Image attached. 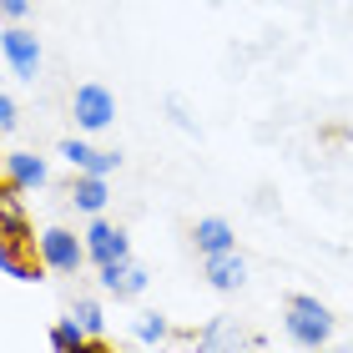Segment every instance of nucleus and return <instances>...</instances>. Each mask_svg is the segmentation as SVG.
Wrapping results in <instances>:
<instances>
[{"label":"nucleus","mask_w":353,"mask_h":353,"mask_svg":"<svg viewBox=\"0 0 353 353\" xmlns=\"http://www.w3.org/2000/svg\"><path fill=\"white\" fill-rule=\"evenodd\" d=\"M71 318H76V323H81V328L91 333V339H96V348L106 343V313H101V303H96V298H76Z\"/></svg>","instance_id":"nucleus-15"},{"label":"nucleus","mask_w":353,"mask_h":353,"mask_svg":"<svg viewBox=\"0 0 353 353\" xmlns=\"http://www.w3.org/2000/svg\"><path fill=\"white\" fill-rule=\"evenodd\" d=\"M0 237L6 243H26V207H21V187H10L0 192Z\"/></svg>","instance_id":"nucleus-13"},{"label":"nucleus","mask_w":353,"mask_h":353,"mask_svg":"<svg viewBox=\"0 0 353 353\" xmlns=\"http://www.w3.org/2000/svg\"><path fill=\"white\" fill-rule=\"evenodd\" d=\"M86 252H91V263L101 268V263L132 258V243H126V232H121V228H111V222L91 217V228H86Z\"/></svg>","instance_id":"nucleus-5"},{"label":"nucleus","mask_w":353,"mask_h":353,"mask_svg":"<svg viewBox=\"0 0 353 353\" xmlns=\"http://www.w3.org/2000/svg\"><path fill=\"white\" fill-rule=\"evenodd\" d=\"M15 126H21V106L10 91H0V132H15Z\"/></svg>","instance_id":"nucleus-18"},{"label":"nucleus","mask_w":353,"mask_h":353,"mask_svg":"<svg viewBox=\"0 0 353 353\" xmlns=\"http://www.w3.org/2000/svg\"><path fill=\"white\" fill-rule=\"evenodd\" d=\"M41 268H46V258H41V252H36V258H26V243H0V272H6V278L36 283Z\"/></svg>","instance_id":"nucleus-11"},{"label":"nucleus","mask_w":353,"mask_h":353,"mask_svg":"<svg viewBox=\"0 0 353 353\" xmlns=\"http://www.w3.org/2000/svg\"><path fill=\"white\" fill-rule=\"evenodd\" d=\"M202 278L217 288V293H237V288L248 283V263L237 258V248H228V252H207L202 258Z\"/></svg>","instance_id":"nucleus-6"},{"label":"nucleus","mask_w":353,"mask_h":353,"mask_svg":"<svg viewBox=\"0 0 353 353\" xmlns=\"http://www.w3.org/2000/svg\"><path fill=\"white\" fill-rule=\"evenodd\" d=\"M71 202L81 207L86 217H101V207L111 202V192H106V176H96V172H81L71 182Z\"/></svg>","instance_id":"nucleus-12"},{"label":"nucleus","mask_w":353,"mask_h":353,"mask_svg":"<svg viewBox=\"0 0 353 353\" xmlns=\"http://www.w3.org/2000/svg\"><path fill=\"white\" fill-rule=\"evenodd\" d=\"M283 328H288V339H293L298 348H318V343L333 339V313H328V303H318L313 293H293L288 298Z\"/></svg>","instance_id":"nucleus-1"},{"label":"nucleus","mask_w":353,"mask_h":353,"mask_svg":"<svg viewBox=\"0 0 353 353\" xmlns=\"http://www.w3.org/2000/svg\"><path fill=\"white\" fill-rule=\"evenodd\" d=\"M147 278H152V272H147V268H137L132 258L101 263V288H106V293H117V298H137V293H147Z\"/></svg>","instance_id":"nucleus-9"},{"label":"nucleus","mask_w":353,"mask_h":353,"mask_svg":"<svg viewBox=\"0 0 353 353\" xmlns=\"http://www.w3.org/2000/svg\"><path fill=\"white\" fill-rule=\"evenodd\" d=\"M6 182L21 187V192H41L51 182V167H46V157H36V152H6Z\"/></svg>","instance_id":"nucleus-8"},{"label":"nucleus","mask_w":353,"mask_h":353,"mask_svg":"<svg viewBox=\"0 0 353 353\" xmlns=\"http://www.w3.org/2000/svg\"><path fill=\"white\" fill-rule=\"evenodd\" d=\"M0 56H6L10 76H21V81H36L41 76V41H36V30H26L21 21H10L0 30Z\"/></svg>","instance_id":"nucleus-2"},{"label":"nucleus","mask_w":353,"mask_h":353,"mask_svg":"<svg viewBox=\"0 0 353 353\" xmlns=\"http://www.w3.org/2000/svg\"><path fill=\"white\" fill-rule=\"evenodd\" d=\"M167 111H172V121L182 126V132H197V121H192L187 111H182V101H176V96H167Z\"/></svg>","instance_id":"nucleus-20"},{"label":"nucleus","mask_w":353,"mask_h":353,"mask_svg":"<svg viewBox=\"0 0 353 353\" xmlns=\"http://www.w3.org/2000/svg\"><path fill=\"white\" fill-rule=\"evenodd\" d=\"M0 15H6V21H26V15H30V0H0Z\"/></svg>","instance_id":"nucleus-19"},{"label":"nucleus","mask_w":353,"mask_h":353,"mask_svg":"<svg viewBox=\"0 0 353 353\" xmlns=\"http://www.w3.org/2000/svg\"><path fill=\"white\" fill-rule=\"evenodd\" d=\"M137 339H141V343H162V339H167V318H162V313H141V318H137Z\"/></svg>","instance_id":"nucleus-16"},{"label":"nucleus","mask_w":353,"mask_h":353,"mask_svg":"<svg viewBox=\"0 0 353 353\" xmlns=\"http://www.w3.org/2000/svg\"><path fill=\"white\" fill-rule=\"evenodd\" d=\"M56 152L66 157V162H71L76 172H96V176H111V172L121 167V152H96L91 141H81V137H66Z\"/></svg>","instance_id":"nucleus-7"},{"label":"nucleus","mask_w":353,"mask_h":353,"mask_svg":"<svg viewBox=\"0 0 353 353\" xmlns=\"http://www.w3.org/2000/svg\"><path fill=\"white\" fill-rule=\"evenodd\" d=\"M71 117L81 132H106L111 121H117V96H111L101 81H81L71 96Z\"/></svg>","instance_id":"nucleus-3"},{"label":"nucleus","mask_w":353,"mask_h":353,"mask_svg":"<svg viewBox=\"0 0 353 353\" xmlns=\"http://www.w3.org/2000/svg\"><path fill=\"white\" fill-rule=\"evenodd\" d=\"M51 348L56 353H81V348H96V339L76 318H61V323H51Z\"/></svg>","instance_id":"nucleus-14"},{"label":"nucleus","mask_w":353,"mask_h":353,"mask_svg":"<svg viewBox=\"0 0 353 353\" xmlns=\"http://www.w3.org/2000/svg\"><path fill=\"white\" fill-rule=\"evenodd\" d=\"M192 243H197V252L207 258V252H228V248H237V232H232L228 217H202L197 228H192Z\"/></svg>","instance_id":"nucleus-10"},{"label":"nucleus","mask_w":353,"mask_h":353,"mask_svg":"<svg viewBox=\"0 0 353 353\" xmlns=\"http://www.w3.org/2000/svg\"><path fill=\"white\" fill-rule=\"evenodd\" d=\"M36 252L46 258V268H51V272H81V263H91L86 243H81L71 228H46V232L36 237Z\"/></svg>","instance_id":"nucleus-4"},{"label":"nucleus","mask_w":353,"mask_h":353,"mask_svg":"<svg viewBox=\"0 0 353 353\" xmlns=\"http://www.w3.org/2000/svg\"><path fill=\"white\" fill-rule=\"evenodd\" d=\"M197 343H207V348H217V343H237V333L228 328V318H212V323L197 333Z\"/></svg>","instance_id":"nucleus-17"}]
</instances>
